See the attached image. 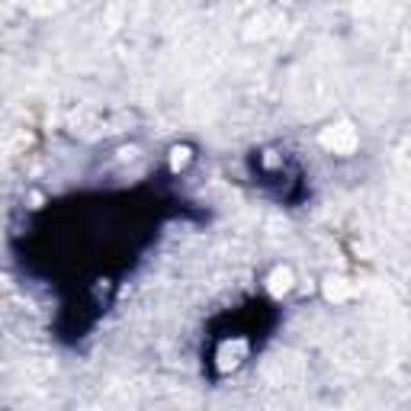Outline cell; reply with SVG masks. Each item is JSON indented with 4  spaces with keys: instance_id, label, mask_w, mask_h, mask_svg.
I'll use <instances>...</instances> for the list:
<instances>
[{
    "instance_id": "cell-1",
    "label": "cell",
    "mask_w": 411,
    "mask_h": 411,
    "mask_svg": "<svg viewBox=\"0 0 411 411\" xmlns=\"http://www.w3.org/2000/svg\"><path fill=\"white\" fill-rule=\"evenodd\" d=\"M325 145L335 152H350L353 148V129L350 126H337L335 132H325Z\"/></svg>"
}]
</instances>
